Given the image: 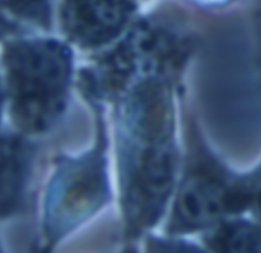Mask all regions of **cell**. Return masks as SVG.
Returning <instances> with one entry per match:
<instances>
[{
	"label": "cell",
	"mask_w": 261,
	"mask_h": 253,
	"mask_svg": "<svg viewBox=\"0 0 261 253\" xmlns=\"http://www.w3.org/2000/svg\"><path fill=\"white\" fill-rule=\"evenodd\" d=\"M119 159L127 235L136 238L161 218L174 186L171 76L147 79L122 96Z\"/></svg>",
	"instance_id": "1"
},
{
	"label": "cell",
	"mask_w": 261,
	"mask_h": 253,
	"mask_svg": "<svg viewBox=\"0 0 261 253\" xmlns=\"http://www.w3.org/2000/svg\"><path fill=\"white\" fill-rule=\"evenodd\" d=\"M109 200L106 136L99 124L95 148L80 157L63 159L47 186L43 220L47 247L87 221Z\"/></svg>",
	"instance_id": "4"
},
{
	"label": "cell",
	"mask_w": 261,
	"mask_h": 253,
	"mask_svg": "<svg viewBox=\"0 0 261 253\" xmlns=\"http://www.w3.org/2000/svg\"><path fill=\"white\" fill-rule=\"evenodd\" d=\"M5 101L24 133L49 131L66 110L72 75L70 49L50 38L5 43Z\"/></svg>",
	"instance_id": "2"
},
{
	"label": "cell",
	"mask_w": 261,
	"mask_h": 253,
	"mask_svg": "<svg viewBox=\"0 0 261 253\" xmlns=\"http://www.w3.org/2000/svg\"><path fill=\"white\" fill-rule=\"evenodd\" d=\"M2 6L15 18L29 21L43 29L50 27L52 0H2Z\"/></svg>",
	"instance_id": "9"
},
{
	"label": "cell",
	"mask_w": 261,
	"mask_h": 253,
	"mask_svg": "<svg viewBox=\"0 0 261 253\" xmlns=\"http://www.w3.org/2000/svg\"><path fill=\"white\" fill-rule=\"evenodd\" d=\"M191 49L188 37L154 20H139L98 67L83 72L84 90L93 98L124 96L135 86L173 76Z\"/></svg>",
	"instance_id": "3"
},
{
	"label": "cell",
	"mask_w": 261,
	"mask_h": 253,
	"mask_svg": "<svg viewBox=\"0 0 261 253\" xmlns=\"http://www.w3.org/2000/svg\"><path fill=\"white\" fill-rule=\"evenodd\" d=\"M31 150L17 136H3L2 142V212L3 217L14 214L21 206L31 163Z\"/></svg>",
	"instance_id": "7"
},
{
	"label": "cell",
	"mask_w": 261,
	"mask_h": 253,
	"mask_svg": "<svg viewBox=\"0 0 261 253\" xmlns=\"http://www.w3.org/2000/svg\"><path fill=\"white\" fill-rule=\"evenodd\" d=\"M257 29H258V34H260L261 38V8L258 9V12H257Z\"/></svg>",
	"instance_id": "11"
},
{
	"label": "cell",
	"mask_w": 261,
	"mask_h": 253,
	"mask_svg": "<svg viewBox=\"0 0 261 253\" xmlns=\"http://www.w3.org/2000/svg\"><path fill=\"white\" fill-rule=\"evenodd\" d=\"M206 243L217 252H261V229L246 221L219 223Z\"/></svg>",
	"instance_id": "8"
},
{
	"label": "cell",
	"mask_w": 261,
	"mask_h": 253,
	"mask_svg": "<svg viewBox=\"0 0 261 253\" xmlns=\"http://www.w3.org/2000/svg\"><path fill=\"white\" fill-rule=\"evenodd\" d=\"M251 208L246 179H234L206 156L190 166L176 197L170 231L193 232L219 223L225 215Z\"/></svg>",
	"instance_id": "5"
},
{
	"label": "cell",
	"mask_w": 261,
	"mask_h": 253,
	"mask_svg": "<svg viewBox=\"0 0 261 253\" xmlns=\"http://www.w3.org/2000/svg\"><path fill=\"white\" fill-rule=\"evenodd\" d=\"M252 177H254V179H257V180H261V166L257 170V173H255Z\"/></svg>",
	"instance_id": "12"
},
{
	"label": "cell",
	"mask_w": 261,
	"mask_h": 253,
	"mask_svg": "<svg viewBox=\"0 0 261 253\" xmlns=\"http://www.w3.org/2000/svg\"><path fill=\"white\" fill-rule=\"evenodd\" d=\"M133 0H61L64 34L81 47H98L115 40L128 24Z\"/></svg>",
	"instance_id": "6"
},
{
	"label": "cell",
	"mask_w": 261,
	"mask_h": 253,
	"mask_svg": "<svg viewBox=\"0 0 261 253\" xmlns=\"http://www.w3.org/2000/svg\"><path fill=\"white\" fill-rule=\"evenodd\" d=\"M191 2L196 5H200V6H206V8H220V6H226L236 0H191Z\"/></svg>",
	"instance_id": "10"
}]
</instances>
